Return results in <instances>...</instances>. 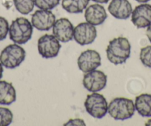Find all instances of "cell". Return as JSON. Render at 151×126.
<instances>
[{
  "mask_svg": "<svg viewBox=\"0 0 151 126\" xmlns=\"http://www.w3.org/2000/svg\"><path fill=\"white\" fill-rule=\"evenodd\" d=\"M131 45L125 37H117L110 41L106 53L108 60L113 65H121L125 63L130 56Z\"/></svg>",
  "mask_w": 151,
  "mask_h": 126,
  "instance_id": "obj_1",
  "label": "cell"
},
{
  "mask_svg": "<svg viewBox=\"0 0 151 126\" xmlns=\"http://www.w3.org/2000/svg\"><path fill=\"white\" fill-rule=\"evenodd\" d=\"M33 30V25L27 19L19 17L9 27L10 39L16 44L24 45L31 39Z\"/></svg>",
  "mask_w": 151,
  "mask_h": 126,
  "instance_id": "obj_2",
  "label": "cell"
},
{
  "mask_svg": "<svg viewBox=\"0 0 151 126\" xmlns=\"http://www.w3.org/2000/svg\"><path fill=\"white\" fill-rule=\"evenodd\" d=\"M136 108L132 99L124 97L113 99L108 105V110L110 117L116 120H125L134 115Z\"/></svg>",
  "mask_w": 151,
  "mask_h": 126,
  "instance_id": "obj_3",
  "label": "cell"
},
{
  "mask_svg": "<svg viewBox=\"0 0 151 126\" xmlns=\"http://www.w3.org/2000/svg\"><path fill=\"white\" fill-rule=\"evenodd\" d=\"M26 52L18 44H11L6 46L0 53V62L3 67L14 69L19 67L24 60Z\"/></svg>",
  "mask_w": 151,
  "mask_h": 126,
  "instance_id": "obj_4",
  "label": "cell"
},
{
  "mask_svg": "<svg viewBox=\"0 0 151 126\" xmlns=\"http://www.w3.org/2000/svg\"><path fill=\"white\" fill-rule=\"evenodd\" d=\"M85 107L87 112L96 119L105 117L108 110V104L104 96L96 92H93L87 96Z\"/></svg>",
  "mask_w": 151,
  "mask_h": 126,
  "instance_id": "obj_5",
  "label": "cell"
},
{
  "mask_svg": "<svg viewBox=\"0 0 151 126\" xmlns=\"http://www.w3.org/2000/svg\"><path fill=\"white\" fill-rule=\"evenodd\" d=\"M61 47L59 41L53 35L45 34L38 40V51L45 59L56 57Z\"/></svg>",
  "mask_w": 151,
  "mask_h": 126,
  "instance_id": "obj_6",
  "label": "cell"
},
{
  "mask_svg": "<svg viewBox=\"0 0 151 126\" xmlns=\"http://www.w3.org/2000/svg\"><path fill=\"white\" fill-rule=\"evenodd\" d=\"M97 37V30L95 26L87 22L79 23L74 27L73 38L80 45L92 44Z\"/></svg>",
  "mask_w": 151,
  "mask_h": 126,
  "instance_id": "obj_7",
  "label": "cell"
},
{
  "mask_svg": "<svg viewBox=\"0 0 151 126\" xmlns=\"http://www.w3.org/2000/svg\"><path fill=\"white\" fill-rule=\"evenodd\" d=\"M107 75L103 71L94 70L85 73L83 77V85L90 92H99L107 85Z\"/></svg>",
  "mask_w": 151,
  "mask_h": 126,
  "instance_id": "obj_8",
  "label": "cell"
},
{
  "mask_svg": "<svg viewBox=\"0 0 151 126\" xmlns=\"http://www.w3.org/2000/svg\"><path fill=\"white\" fill-rule=\"evenodd\" d=\"M78 67L83 73H88L96 70L101 66V56L94 50H85L79 56L77 60Z\"/></svg>",
  "mask_w": 151,
  "mask_h": 126,
  "instance_id": "obj_9",
  "label": "cell"
},
{
  "mask_svg": "<svg viewBox=\"0 0 151 126\" xmlns=\"http://www.w3.org/2000/svg\"><path fill=\"white\" fill-rule=\"evenodd\" d=\"M56 22V16L49 10H37L32 14L31 24L39 30H49Z\"/></svg>",
  "mask_w": 151,
  "mask_h": 126,
  "instance_id": "obj_10",
  "label": "cell"
},
{
  "mask_svg": "<svg viewBox=\"0 0 151 126\" xmlns=\"http://www.w3.org/2000/svg\"><path fill=\"white\" fill-rule=\"evenodd\" d=\"M74 27L68 19L60 18L53 26V35L62 42H68L73 38Z\"/></svg>",
  "mask_w": 151,
  "mask_h": 126,
  "instance_id": "obj_11",
  "label": "cell"
},
{
  "mask_svg": "<svg viewBox=\"0 0 151 126\" xmlns=\"http://www.w3.org/2000/svg\"><path fill=\"white\" fill-rule=\"evenodd\" d=\"M131 22L137 28H145L151 24V5L141 4L133 10Z\"/></svg>",
  "mask_w": 151,
  "mask_h": 126,
  "instance_id": "obj_12",
  "label": "cell"
},
{
  "mask_svg": "<svg viewBox=\"0 0 151 126\" xmlns=\"http://www.w3.org/2000/svg\"><path fill=\"white\" fill-rule=\"evenodd\" d=\"M108 11L116 19L124 20L131 16L133 8L128 0H111Z\"/></svg>",
  "mask_w": 151,
  "mask_h": 126,
  "instance_id": "obj_13",
  "label": "cell"
},
{
  "mask_svg": "<svg viewBox=\"0 0 151 126\" xmlns=\"http://www.w3.org/2000/svg\"><path fill=\"white\" fill-rule=\"evenodd\" d=\"M85 18L86 21L94 26L99 25L104 23L107 18L106 10L99 4H93L85 9Z\"/></svg>",
  "mask_w": 151,
  "mask_h": 126,
  "instance_id": "obj_14",
  "label": "cell"
},
{
  "mask_svg": "<svg viewBox=\"0 0 151 126\" xmlns=\"http://www.w3.org/2000/svg\"><path fill=\"white\" fill-rule=\"evenodd\" d=\"M17 100V92L12 83L0 81V105H10Z\"/></svg>",
  "mask_w": 151,
  "mask_h": 126,
  "instance_id": "obj_15",
  "label": "cell"
},
{
  "mask_svg": "<svg viewBox=\"0 0 151 126\" xmlns=\"http://www.w3.org/2000/svg\"><path fill=\"white\" fill-rule=\"evenodd\" d=\"M136 111L143 117H151V94H142L136 96Z\"/></svg>",
  "mask_w": 151,
  "mask_h": 126,
  "instance_id": "obj_16",
  "label": "cell"
},
{
  "mask_svg": "<svg viewBox=\"0 0 151 126\" xmlns=\"http://www.w3.org/2000/svg\"><path fill=\"white\" fill-rule=\"evenodd\" d=\"M90 0H62V6L70 14H81L86 9Z\"/></svg>",
  "mask_w": 151,
  "mask_h": 126,
  "instance_id": "obj_17",
  "label": "cell"
},
{
  "mask_svg": "<svg viewBox=\"0 0 151 126\" xmlns=\"http://www.w3.org/2000/svg\"><path fill=\"white\" fill-rule=\"evenodd\" d=\"M13 1L17 11L23 15L30 14L34 8V0H13Z\"/></svg>",
  "mask_w": 151,
  "mask_h": 126,
  "instance_id": "obj_18",
  "label": "cell"
},
{
  "mask_svg": "<svg viewBox=\"0 0 151 126\" xmlns=\"http://www.w3.org/2000/svg\"><path fill=\"white\" fill-rule=\"evenodd\" d=\"M14 115L10 109L0 107V126H8L13 122Z\"/></svg>",
  "mask_w": 151,
  "mask_h": 126,
  "instance_id": "obj_19",
  "label": "cell"
},
{
  "mask_svg": "<svg viewBox=\"0 0 151 126\" xmlns=\"http://www.w3.org/2000/svg\"><path fill=\"white\" fill-rule=\"evenodd\" d=\"M60 2V0H34L35 6L42 10H53Z\"/></svg>",
  "mask_w": 151,
  "mask_h": 126,
  "instance_id": "obj_20",
  "label": "cell"
},
{
  "mask_svg": "<svg viewBox=\"0 0 151 126\" xmlns=\"http://www.w3.org/2000/svg\"><path fill=\"white\" fill-rule=\"evenodd\" d=\"M139 58L145 67L151 68V45H147L141 49Z\"/></svg>",
  "mask_w": 151,
  "mask_h": 126,
  "instance_id": "obj_21",
  "label": "cell"
},
{
  "mask_svg": "<svg viewBox=\"0 0 151 126\" xmlns=\"http://www.w3.org/2000/svg\"><path fill=\"white\" fill-rule=\"evenodd\" d=\"M9 23L5 17H0V41L5 40L9 33Z\"/></svg>",
  "mask_w": 151,
  "mask_h": 126,
  "instance_id": "obj_22",
  "label": "cell"
},
{
  "mask_svg": "<svg viewBox=\"0 0 151 126\" xmlns=\"http://www.w3.org/2000/svg\"><path fill=\"white\" fill-rule=\"evenodd\" d=\"M64 125H83L85 126L86 124H85V121L82 119H73V120H70L67 123L64 124Z\"/></svg>",
  "mask_w": 151,
  "mask_h": 126,
  "instance_id": "obj_23",
  "label": "cell"
},
{
  "mask_svg": "<svg viewBox=\"0 0 151 126\" xmlns=\"http://www.w3.org/2000/svg\"><path fill=\"white\" fill-rule=\"evenodd\" d=\"M146 35L149 41L151 42V24L147 27V29L146 31Z\"/></svg>",
  "mask_w": 151,
  "mask_h": 126,
  "instance_id": "obj_24",
  "label": "cell"
},
{
  "mask_svg": "<svg viewBox=\"0 0 151 126\" xmlns=\"http://www.w3.org/2000/svg\"><path fill=\"white\" fill-rule=\"evenodd\" d=\"M93 2H95L96 3H99V4H106L110 1V0H92Z\"/></svg>",
  "mask_w": 151,
  "mask_h": 126,
  "instance_id": "obj_25",
  "label": "cell"
},
{
  "mask_svg": "<svg viewBox=\"0 0 151 126\" xmlns=\"http://www.w3.org/2000/svg\"><path fill=\"white\" fill-rule=\"evenodd\" d=\"M3 66L2 65V63L0 62V79L2 77V74H3Z\"/></svg>",
  "mask_w": 151,
  "mask_h": 126,
  "instance_id": "obj_26",
  "label": "cell"
},
{
  "mask_svg": "<svg viewBox=\"0 0 151 126\" xmlns=\"http://www.w3.org/2000/svg\"><path fill=\"white\" fill-rule=\"evenodd\" d=\"M135 1L139 2V3H146V2H149L150 0H135Z\"/></svg>",
  "mask_w": 151,
  "mask_h": 126,
  "instance_id": "obj_27",
  "label": "cell"
},
{
  "mask_svg": "<svg viewBox=\"0 0 151 126\" xmlns=\"http://www.w3.org/2000/svg\"><path fill=\"white\" fill-rule=\"evenodd\" d=\"M145 125L146 126H151V119H150L146 123H145Z\"/></svg>",
  "mask_w": 151,
  "mask_h": 126,
  "instance_id": "obj_28",
  "label": "cell"
}]
</instances>
